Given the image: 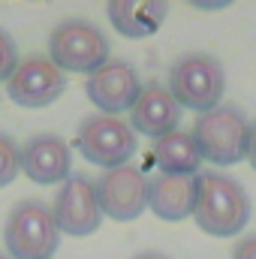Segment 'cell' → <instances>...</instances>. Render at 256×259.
Returning a JSON list of instances; mask_svg holds the SVG:
<instances>
[{
    "instance_id": "6da1fadb",
    "label": "cell",
    "mask_w": 256,
    "mask_h": 259,
    "mask_svg": "<svg viewBox=\"0 0 256 259\" xmlns=\"http://www.w3.org/2000/svg\"><path fill=\"white\" fill-rule=\"evenodd\" d=\"M193 220L205 235L232 238L250 220V196L226 172H199Z\"/></svg>"
},
{
    "instance_id": "7a4b0ae2",
    "label": "cell",
    "mask_w": 256,
    "mask_h": 259,
    "mask_svg": "<svg viewBox=\"0 0 256 259\" xmlns=\"http://www.w3.org/2000/svg\"><path fill=\"white\" fill-rule=\"evenodd\" d=\"M250 121L238 106L220 103L217 109L205 112L193 124V142L202 154V160L214 166H235L247 160L250 151Z\"/></svg>"
},
{
    "instance_id": "3957f363",
    "label": "cell",
    "mask_w": 256,
    "mask_h": 259,
    "mask_svg": "<svg viewBox=\"0 0 256 259\" xmlns=\"http://www.w3.org/2000/svg\"><path fill=\"white\" fill-rule=\"evenodd\" d=\"M3 244L9 259H52L61 247L52 208L39 199H21L3 223Z\"/></svg>"
},
{
    "instance_id": "277c9868",
    "label": "cell",
    "mask_w": 256,
    "mask_h": 259,
    "mask_svg": "<svg viewBox=\"0 0 256 259\" xmlns=\"http://www.w3.org/2000/svg\"><path fill=\"white\" fill-rule=\"evenodd\" d=\"M169 94L181 109H193L199 115L220 106L226 91L223 64L208 52H187L169 66Z\"/></svg>"
},
{
    "instance_id": "5b68a950",
    "label": "cell",
    "mask_w": 256,
    "mask_h": 259,
    "mask_svg": "<svg viewBox=\"0 0 256 259\" xmlns=\"http://www.w3.org/2000/svg\"><path fill=\"white\" fill-rule=\"evenodd\" d=\"M49 61L61 72L91 75L112 61V46L94 21L66 18L49 33Z\"/></svg>"
},
{
    "instance_id": "8992f818",
    "label": "cell",
    "mask_w": 256,
    "mask_h": 259,
    "mask_svg": "<svg viewBox=\"0 0 256 259\" xmlns=\"http://www.w3.org/2000/svg\"><path fill=\"white\" fill-rule=\"evenodd\" d=\"M75 148L88 163L100 169H118V166H127L130 157L139 151V136L133 133L130 121L97 112L78 124Z\"/></svg>"
},
{
    "instance_id": "52a82bcc",
    "label": "cell",
    "mask_w": 256,
    "mask_h": 259,
    "mask_svg": "<svg viewBox=\"0 0 256 259\" xmlns=\"http://www.w3.org/2000/svg\"><path fill=\"white\" fill-rule=\"evenodd\" d=\"M94 190H97L103 217L118 220V223L136 220L148 208V175L133 163L118 166V169H106L94 181Z\"/></svg>"
},
{
    "instance_id": "ba28073f",
    "label": "cell",
    "mask_w": 256,
    "mask_h": 259,
    "mask_svg": "<svg viewBox=\"0 0 256 259\" xmlns=\"http://www.w3.org/2000/svg\"><path fill=\"white\" fill-rule=\"evenodd\" d=\"M66 91V75L49 61V55H30L18 61L6 94L21 109H46Z\"/></svg>"
},
{
    "instance_id": "9c48e42d",
    "label": "cell",
    "mask_w": 256,
    "mask_h": 259,
    "mask_svg": "<svg viewBox=\"0 0 256 259\" xmlns=\"http://www.w3.org/2000/svg\"><path fill=\"white\" fill-rule=\"evenodd\" d=\"M52 214H55L58 229L66 235H72V238L94 235L103 223V211L97 202L94 181L88 175H69L61 184V190L55 193Z\"/></svg>"
},
{
    "instance_id": "30bf717a",
    "label": "cell",
    "mask_w": 256,
    "mask_h": 259,
    "mask_svg": "<svg viewBox=\"0 0 256 259\" xmlns=\"http://www.w3.org/2000/svg\"><path fill=\"white\" fill-rule=\"evenodd\" d=\"M142 78L136 72V66L127 61L112 58L106 66H100L97 72L88 75V100L100 109V115H115L121 118L124 112H130L142 94Z\"/></svg>"
},
{
    "instance_id": "8fae6325",
    "label": "cell",
    "mask_w": 256,
    "mask_h": 259,
    "mask_svg": "<svg viewBox=\"0 0 256 259\" xmlns=\"http://www.w3.org/2000/svg\"><path fill=\"white\" fill-rule=\"evenodd\" d=\"M18 154H21V172L33 184H64L72 175V154L61 136L39 133L30 142H24Z\"/></svg>"
},
{
    "instance_id": "7c38bea8",
    "label": "cell",
    "mask_w": 256,
    "mask_h": 259,
    "mask_svg": "<svg viewBox=\"0 0 256 259\" xmlns=\"http://www.w3.org/2000/svg\"><path fill=\"white\" fill-rule=\"evenodd\" d=\"M181 124V106L175 103V97L169 94L166 84H145L136 106L130 109V127L136 136H148V139H163L169 133H175Z\"/></svg>"
},
{
    "instance_id": "4fadbf2b",
    "label": "cell",
    "mask_w": 256,
    "mask_h": 259,
    "mask_svg": "<svg viewBox=\"0 0 256 259\" xmlns=\"http://www.w3.org/2000/svg\"><path fill=\"white\" fill-rule=\"evenodd\" d=\"M196 190H199V175H154L148 178V208L169 223L193 217L196 208Z\"/></svg>"
},
{
    "instance_id": "5bb4252c",
    "label": "cell",
    "mask_w": 256,
    "mask_h": 259,
    "mask_svg": "<svg viewBox=\"0 0 256 259\" xmlns=\"http://www.w3.org/2000/svg\"><path fill=\"white\" fill-rule=\"evenodd\" d=\"M109 21L112 27L127 36V39H145V36H154L163 21L169 18V3H142V0H115L109 3Z\"/></svg>"
},
{
    "instance_id": "9a60e30c",
    "label": "cell",
    "mask_w": 256,
    "mask_h": 259,
    "mask_svg": "<svg viewBox=\"0 0 256 259\" xmlns=\"http://www.w3.org/2000/svg\"><path fill=\"white\" fill-rule=\"evenodd\" d=\"M151 160L160 169V175H187V178H193V175H199V166H202V154H199L193 136L181 133V130L157 139L154 148H151Z\"/></svg>"
},
{
    "instance_id": "2e32d148",
    "label": "cell",
    "mask_w": 256,
    "mask_h": 259,
    "mask_svg": "<svg viewBox=\"0 0 256 259\" xmlns=\"http://www.w3.org/2000/svg\"><path fill=\"white\" fill-rule=\"evenodd\" d=\"M18 172H21V154H18V145H15L6 133H0V187L12 184V181L18 178Z\"/></svg>"
},
{
    "instance_id": "e0dca14e",
    "label": "cell",
    "mask_w": 256,
    "mask_h": 259,
    "mask_svg": "<svg viewBox=\"0 0 256 259\" xmlns=\"http://www.w3.org/2000/svg\"><path fill=\"white\" fill-rule=\"evenodd\" d=\"M18 66V49H15V39L0 27V81H9L12 72Z\"/></svg>"
},
{
    "instance_id": "ac0fdd59",
    "label": "cell",
    "mask_w": 256,
    "mask_h": 259,
    "mask_svg": "<svg viewBox=\"0 0 256 259\" xmlns=\"http://www.w3.org/2000/svg\"><path fill=\"white\" fill-rule=\"evenodd\" d=\"M232 259H256V235H247L235 244L232 250Z\"/></svg>"
},
{
    "instance_id": "d6986e66",
    "label": "cell",
    "mask_w": 256,
    "mask_h": 259,
    "mask_svg": "<svg viewBox=\"0 0 256 259\" xmlns=\"http://www.w3.org/2000/svg\"><path fill=\"white\" fill-rule=\"evenodd\" d=\"M247 160H250V166L256 169V124L250 127V151H247Z\"/></svg>"
},
{
    "instance_id": "ffe728a7",
    "label": "cell",
    "mask_w": 256,
    "mask_h": 259,
    "mask_svg": "<svg viewBox=\"0 0 256 259\" xmlns=\"http://www.w3.org/2000/svg\"><path fill=\"white\" fill-rule=\"evenodd\" d=\"M196 9H223V6H229V0H217V3H211V0H202V3H193Z\"/></svg>"
},
{
    "instance_id": "44dd1931",
    "label": "cell",
    "mask_w": 256,
    "mask_h": 259,
    "mask_svg": "<svg viewBox=\"0 0 256 259\" xmlns=\"http://www.w3.org/2000/svg\"><path fill=\"white\" fill-rule=\"evenodd\" d=\"M136 259H169V256H163V253H154V250H145V253H139Z\"/></svg>"
},
{
    "instance_id": "7402d4cb",
    "label": "cell",
    "mask_w": 256,
    "mask_h": 259,
    "mask_svg": "<svg viewBox=\"0 0 256 259\" xmlns=\"http://www.w3.org/2000/svg\"><path fill=\"white\" fill-rule=\"evenodd\" d=\"M0 259H9V256H6V253H0Z\"/></svg>"
}]
</instances>
